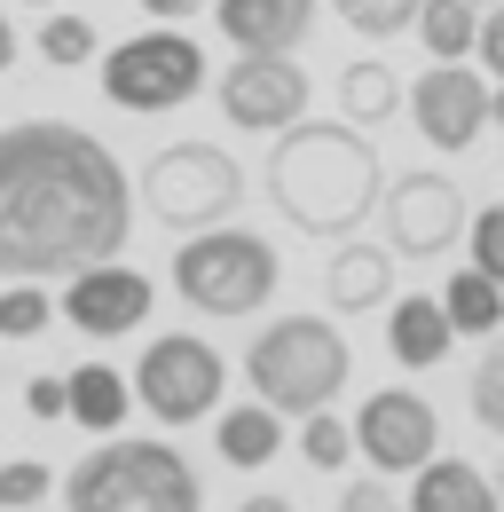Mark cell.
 <instances>
[{
	"label": "cell",
	"mask_w": 504,
	"mask_h": 512,
	"mask_svg": "<svg viewBox=\"0 0 504 512\" xmlns=\"http://www.w3.org/2000/svg\"><path fill=\"white\" fill-rule=\"evenodd\" d=\"M134 237V190L111 142L71 119L0 127V276L48 284L95 260H119Z\"/></svg>",
	"instance_id": "1"
},
{
	"label": "cell",
	"mask_w": 504,
	"mask_h": 512,
	"mask_svg": "<svg viewBox=\"0 0 504 512\" xmlns=\"http://www.w3.org/2000/svg\"><path fill=\"white\" fill-rule=\"evenodd\" d=\"M260 182H268V205L300 237L347 245L378 213V197H386V166H378L371 134L355 119H339V127H284L276 150H268V166H260Z\"/></svg>",
	"instance_id": "2"
},
{
	"label": "cell",
	"mask_w": 504,
	"mask_h": 512,
	"mask_svg": "<svg viewBox=\"0 0 504 512\" xmlns=\"http://www.w3.org/2000/svg\"><path fill=\"white\" fill-rule=\"evenodd\" d=\"M205 489L174 442H95L63 473V512H197Z\"/></svg>",
	"instance_id": "3"
},
{
	"label": "cell",
	"mask_w": 504,
	"mask_h": 512,
	"mask_svg": "<svg viewBox=\"0 0 504 512\" xmlns=\"http://www.w3.org/2000/svg\"><path fill=\"white\" fill-rule=\"evenodd\" d=\"M347 371H355V355H347V339H339L331 316H276L268 331H252V347H245L252 394L276 402L284 418L331 410L339 386H347Z\"/></svg>",
	"instance_id": "4"
},
{
	"label": "cell",
	"mask_w": 504,
	"mask_h": 512,
	"mask_svg": "<svg viewBox=\"0 0 504 512\" xmlns=\"http://www.w3.org/2000/svg\"><path fill=\"white\" fill-rule=\"evenodd\" d=\"M284 284V260L260 229H197L174 253V292H182L197 316H260Z\"/></svg>",
	"instance_id": "5"
},
{
	"label": "cell",
	"mask_w": 504,
	"mask_h": 512,
	"mask_svg": "<svg viewBox=\"0 0 504 512\" xmlns=\"http://www.w3.org/2000/svg\"><path fill=\"white\" fill-rule=\"evenodd\" d=\"M142 213L150 221H166L174 237H197V229H221V221H237V205H245V166L221 150V142H166L150 166H142Z\"/></svg>",
	"instance_id": "6"
},
{
	"label": "cell",
	"mask_w": 504,
	"mask_h": 512,
	"mask_svg": "<svg viewBox=\"0 0 504 512\" xmlns=\"http://www.w3.org/2000/svg\"><path fill=\"white\" fill-rule=\"evenodd\" d=\"M197 87H205V48L174 24H150L103 56V95L119 111H182Z\"/></svg>",
	"instance_id": "7"
},
{
	"label": "cell",
	"mask_w": 504,
	"mask_h": 512,
	"mask_svg": "<svg viewBox=\"0 0 504 512\" xmlns=\"http://www.w3.org/2000/svg\"><path fill=\"white\" fill-rule=\"evenodd\" d=\"M221 386H229L221 347H205V339H189V331L150 339L142 363H134V402H142L158 426H197V418H213V410H221Z\"/></svg>",
	"instance_id": "8"
},
{
	"label": "cell",
	"mask_w": 504,
	"mask_h": 512,
	"mask_svg": "<svg viewBox=\"0 0 504 512\" xmlns=\"http://www.w3.org/2000/svg\"><path fill=\"white\" fill-rule=\"evenodd\" d=\"M378 229H386V245L402 260H441L465 229H473V205H465V190H457L449 174L418 166V174H394V182H386Z\"/></svg>",
	"instance_id": "9"
},
{
	"label": "cell",
	"mask_w": 504,
	"mask_h": 512,
	"mask_svg": "<svg viewBox=\"0 0 504 512\" xmlns=\"http://www.w3.org/2000/svg\"><path fill=\"white\" fill-rule=\"evenodd\" d=\"M355 449L371 457V473H418V465H434V449H441L434 402L410 394V386H378L371 402L355 410Z\"/></svg>",
	"instance_id": "10"
},
{
	"label": "cell",
	"mask_w": 504,
	"mask_h": 512,
	"mask_svg": "<svg viewBox=\"0 0 504 512\" xmlns=\"http://www.w3.org/2000/svg\"><path fill=\"white\" fill-rule=\"evenodd\" d=\"M221 119L252 134H284L308 119V71L292 56H237L221 71Z\"/></svg>",
	"instance_id": "11"
},
{
	"label": "cell",
	"mask_w": 504,
	"mask_h": 512,
	"mask_svg": "<svg viewBox=\"0 0 504 512\" xmlns=\"http://www.w3.org/2000/svg\"><path fill=\"white\" fill-rule=\"evenodd\" d=\"M489 119H497V87H489L481 71H465V64H434L410 87V127L426 134L434 150H449V158L473 150Z\"/></svg>",
	"instance_id": "12"
},
{
	"label": "cell",
	"mask_w": 504,
	"mask_h": 512,
	"mask_svg": "<svg viewBox=\"0 0 504 512\" xmlns=\"http://www.w3.org/2000/svg\"><path fill=\"white\" fill-rule=\"evenodd\" d=\"M150 300H158V284L142 268H126V260H95V268L63 276V323L87 331V339H126L150 316Z\"/></svg>",
	"instance_id": "13"
},
{
	"label": "cell",
	"mask_w": 504,
	"mask_h": 512,
	"mask_svg": "<svg viewBox=\"0 0 504 512\" xmlns=\"http://www.w3.org/2000/svg\"><path fill=\"white\" fill-rule=\"evenodd\" d=\"M213 24L237 56H300L315 32V0H213Z\"/></svg>",
	"instance_id": "14"
},
{
	"label": "cell",
	"mask_w": 504,
	"mask_h": 512,
	"mask_svg": "<svg viewBox=\"0 0 504 512\" xmlns=\"http://www.w3.org/2000/svg\"><path fill=\"white\" fill-rule=\"evenodd\" d=\"M386 347H394L402 371H434L441 355L457 347V323H449V308H441L434 292H402L394 316H386Z\"/></svg>",
	"instance_id": "15"
},
{
	"label": "cell",
	"mask_w": 504,
	"mask_h": 512,
	"mask_svg": "<svg viewBox=\"0 0 504 512\" xmlns=\"http://www.w3.org/2000/svg\"><path fill=\"white\" fill-rule=\"evenodd\" d=\"M394 245L378 253V245H339L331 253V268H323V300L339 308V316H363V308H378L386 292H394Z\"/></svg>",
	"instance_id": "16"
},
{
	"label": "cell",
	"mask_w": 504,
	"mask_h": 512,
	"mask_svg": "<svg viewBox=\"0 0 504 512\" xmlns=\"http://www.w3.org/2000/svg\"><path fill=\"white\" fill-rule=\"evenodd\" d=\"M497 473L465 465V457H434L418 465V489H410V512H497Z\"/></svg>",
	"instance_id": "17"
},
{
	"label": "cell",
	"mask_w": 504,
	"mask_h": 512,
	"mask_svg": "<svg viewBox=\"0 0 504 512\" xmlns=\"http://www.w3.org/2000/svg\"><path fill=\"white\" fill-rule=\"evenodd\" d=\"M63 386H71V426H87V434H119L126 426V371L79 363V371H63Z\"/></svg>",
	"instance_id": "18"
},
{
	"label": "cell",
	"mask_w": 504,
	"mask_h": 512,
	"mask_svg": "<svg viewBox=\"0 0 504 512\" xmlns=\"http://www.w3.org/2000/svg\"><path fill=\"white\" fill-rule=\"evenodd\" d=\"M284 449V410L276 402H245V410H221V457L229 465H268Z\"/></svg>",
	"instance_id": "19"
},
{
	"label": "cell",
	"mask_w": 504,
	"mask_h": 512,
	"mask_svg": "<svg viewBox=\"0 0 504 512\" xmlns=\"http://www.w3.org/2000/svg\"><path fill=\"white\" fill-rule=\"evenodd\" d=\"M441 308H449V323H457L465 339H489L504 323V284L489 268H457V276L441 284Z\"/></svg>",
	"instance_id": "20"
},
{
	"label": "cell",
	"mask_w": 504,
	"mask_h": 512,
	"mask_svg": "<svg viewBox=\"0 0 504 512\" xmlns=\"http://www.w3.org/2000/svg\"><path fill=\"white\" fill-rule=\"evenodd\" d=\"M402 103H410V87H402L386 64H347L339 71V111H347L355 127H386Z\"/></svg>",
	"instance_id": "21"
},
{
	"label": "cell",
	"mask_w": 504,
	"mask_h": 512,
	"mask_svg": "<svg viewBox=\"0 0 504 512\" xmlns=\"http://www.w3.org/2000/svg\"><path fill=\"white\" fill-rule=\"evenodd\" d=\"M418 40H426L434 64H465V56L481 48V8H473V0H426Z\"/></svg>",
	"instance_id": "22"
},
{
	"label": "cell",
	"mask_w": 504,
	"mask_h": 512,
	"mask_svg": "<svg viewBox=\"0 0 504 512\" xmlns=\"http://www.w3.org/2000/svg\"><path fill=\"white\" fill-rule=\"evenodd\" d=\"M339 8V24L347 32H363V40H402V32H418V16H426V0H331Z\"/></svg>",
	"instance_id": "23"
},
{
	"label": "cell",
	"mask_w": 504,
	"mask_h": 512,
	"mask_svg": "<svg viewBox=\"0 0 504 512\" xmlns=\"http://www.w3.org/2000/svg\"><path fill=\"white\" fill-rule=\"evenodd\" d=\"M40 56L56 71L95 64V24H87V16H48V24H40Z\"/></svg>",
	"instance_id": "24"
},
{
	"label": "cell",
	"mask_w": 504,
	"mask_h": 512,
	"mask_svg": "<svg viewBox=\"0 0 504 512\" xmlns=\"http://www.w3.org/2000/svg\"><path fill=\"white\" fill-rule=\"evenodd\" d=\"M300 457H308L315 473H339V465L355 457V426H339L331 410H315L308 426H300Z\"/></svg>",
	"instance_id": "25"
},
{
	"label": "cell",
	"mask_w": 504,
	"mask_h": 512,
	"mask_svg": "<svg viewBox=\"0 0 504 512\" xmlns=\"http://www.w3.org/2000/svg\"><path fill=\"white\" fill-rule=\"evenodd\" d=\"M48 316H56V300H48L40 284H8V292H0V339H40Z\"/></svg>",
	"instance_id": "26"
},
{
	"label": "cell",
	"mask_w": 504,
	"mask_h": 512,
	"mask_svg": "<svg viewBox=\"0 0 504 512\" xmlns=\"http://www.w3.org/2000/svg\"><path fill=\"white\" fill-rule=\"evenodd\" d=\"M48 489H56V473H48L40 457H16V465H0V512H32V505H48Z\"/></svg>",
	"instance_id": "27"
},
{
	"label": "cell",
	"mask_w": 504,
	"mask_h": 512,
	"mask_svg": "<svg viewBox=\"0 0 504 512\" xmlns=\"http://www.w3.org/2000/svg\"><path fill=\"white\" fill-rule=\"evenodd\" d=\"M473 418L504 442V347H489V355H481V371H473Z\"/></svg>",
	"instance_id": "28"
},
{
	"label": "cell",
	"mask_w": 504,
	"mask_h": 512,
	"mask_svg": "<svg viewBox=\"0 0 504 512\" xmlns=\"http://www.w3.org/2000/svg\"><path fill=\"white\" fill-rule=\"evenodd\" d=\"M465 245H473V268H489V276L504 284V205H481V213H473Z\"/></svg>",
	"instance_id": "29"
},
{
	"label": "cell",
	"mask_w": 504,
	"mask_h": 512,
	"mask_svg": "<svg viewBox=\"0 0 504 512\" xmlns=\"http://www.w3.org/2000/svg\"><path fill=\"white\" fill-rule=\"evenodd\" d=\"M339 512H410V497H394L386 473H371V481H347L339 489Z\"/></svg>",
	"instance_id": "30"
},
{
	"label": "cell",
	"mask_w": 504,
	"mask_h": 512,
	"mask_svg": "<svg viewBox=\"0 0 504 512\" xmlns=\"http://www.w3.org/2000/svg\"><path fill=\"white\" fill-rule=\"evenodd\" d=\"M24 410H32V418H71V386L63 379H32L24 386Z\"/></svg>",
	"instance_id": "31"
},
{
	"label": "cell",
	"mask_w": 504,
	"mask_h": 512,
	"mask_svg": "<svg viewBox=\"0 0 504 512\" xmlns=\"http://www.w3.org/2000/svg\"><path fill=\"white\" fill-rule=\"evenodd\" d=\"M481 64H489V79H504V8H489L481 16V48H473Z\"/></svg>",
	"instance_id": "32"
},
{
	"label": "cell",
	"mask_w": 504,
	"mask_h": 512,
	"mask_svg": "<svg viewBox=\"0 0 504 512\" xmlns=\"http://www.w3.org/2000/svg\"><path fill=\"white\" fill-rule=\"evenodd\" d=\"M197 8H213V0H142V16H150V24H189Z\"/></svg>",
	"instance_id": "33"
},
{
	"label": "cell",
	"mask_w": 504,
	"mask_h": 512,
	"mask_svg": "<svg viewBox=\"0 0 504 512\" xmlns=\"http://www.w3.org/2000/svg\"><path fill=\"white\" fill-rule=\"evenodd\" d=\"M8 64H16V24L0 16V79H8Z\"/></svg>",
	"instance_id": "34"
},
{
	"label": "cell",
	"mask_w": 504,
	"mask_h": 512,
	"mask_svg": "<svg viewBox=\"0 0 504 512\" xmlns=\"http://www.w3.org/2000/svg\"><path fill=\"white\" fill-rule=\"evenodd\" d=\"M237 512H292V497H245Z\"/></svg>",
	"instance_id": "35"
},
{
	"label": "cell",
	"mask_w": 504,
	"mask_h": 512,
	"mask_svg": "<svg viewBox=\"0 0 504 512\" xmlns=\"http://www.w3.org/2000/svg\"><path fill=\"white\" fill-rule=\"evenodd\" d=\"M497 127H504V79H497Z\"/></svg>",
	"instance_id": "36"
},
{
	"label": "cell",
	"mask_w": 504,
	"mask_h": 512,
	"mask_svg": "<svg viewBox=\"0 0 504 512\" xmlns=\"http://www.w3.org/2000/svg\"><path fill=\"white\" fill-rule=\"evenodd\" d=\"M24 8H56V0H24Z\"/></svg>",
	"instance_id": "37"
},
{
	"label": "cell",
	"mask_w": 504,
	"mask_h": 512,
	"mask_svg": "<svg viewBox=\"0 0 504 512\" xmlns=\"http://www.w3.org/2000/svg\"><path fill=\"white\" fill-rule=\"evenodd\" d=\"M497 497H504V465H497Z\"/></svg>",
	"instance_id": "38"
}]
</instances>
